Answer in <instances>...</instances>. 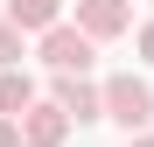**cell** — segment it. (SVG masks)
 <instances>
[{
	"instance_id": "6da1fadb",
	"label": "cell",
	"mask_w": 154,
	"mask_h": 147,
	"mask_svg": "<svg viewBox=\"0 0 154 147\" xmlns=\"http://www.w3.org/2000/svg\"><path fill=\"white\" fill-rule=\"evenodd\" d=\"M98 91H105V119H119L126 133L154 119V84H147V77H133V70H119V77H105Z\"/></svg>"
},
{
	"instance_id": "7a4b0ae2",
	"label": "cell",
	"mask_w": 154,
	"mask_h": 147,
	"mask_svg": "<svg viewBox=\"0 0 154 147\" xmlns=\"http://www.w3.org/2000/svg\"><path fill=\"white\" fill-rule=\"evenodd\" d=\"M56 105L70 112V126H84V119H105V91L84 70H56Z\"/></svg>"
},
{
	"instance_id": "3957f363",
	"label": "cell",
	"mask_w": 154,
	"mask_h": 147,
	"mask_svg": "<svg viewBox=\"0 0 154 147\" xmlns=\"http://www.w3.org/2000/svg\"><path fill=\"white\" fill-rule=\"evenodd\" d=\"M42 63H49V70H91V35L49 21V28H42Z\"/></svg>"
},
{
	"instance_id": "277c9868",
	"label": "cell",
	"mask_w": 154,
	"mask_h": 147,
	"mask_svg": "<svg viewBox=\"0 0 154 147\" xmlns=\"http://www.w3.org/2000/svg\"><path fill=\"white\" fill-rule=\"evenodd\" d=\"M63 140H70V112L56 98H49V105L35 98V105L21 112V147H63Z\"/></svg>"
},
{
	"instance_id": "5b68a950",
	"label": "cell",
	"mask_w": 154,
	"mask_h": 147,
	"mask_svg": "<svg viewBox=\"0 0 154 147\" xmlns=\"http://www.w3.org/2000/svg\"><path fill=\"white\" fill-rule=\"evenodd\" d=\"M77 28L91 42H112V35L133 28V7H126V0H77Z\"/></svg>"
},
{
	"instance_id": "8992f818",
	"label": "cell",
	"mask_w": 154,
	"mask_h": 147,
	"mask_svg": "<svg viewBox=\"0 0 154 147\" xmlns=\"http://www.w3.org/2000/svg\"><path fill=\"white\" fill-rule=\"evenodd\" d=\"M28 105H35V77H28L21 63H7V70H0V112H7V119H21Z\"/></svg>"
},
{
	"instance_id": "52a82bcc",
	"label": "cell",
	"mask_w": 154,
	"mask_h": 147,
	"mask_svg": "<svg viewBox=\"0 0 154 147\" xmlns=\"http://www.w3.org/2000/svg\"><path fill=\"white\" fill-rule=\"evenodd\" d=\"M56 7H63V0H7V21H14V28H49Z\"/></svg>"
},
{
	"instance_id": "ba28073f",
	"label": "cell",
	"mask_w": 154,
	"mask_h": 147,
	"mask_svg": "<svg viewBox=\"0 0 154 147\" xmlns=\"http://www.w3.org/2000/svg\"><path fill=\"white\" fill-rule=\"evenodd\" d=\"M7 63H21V28L0 14V70H7Z\"/></svg>"
},
{
	"instance_id": "9c48e42d",
	"label": "cell",
	"mask_w": 154,
	"mask_h": 147,
	"mask_svg": "<svg viewBox=\"0 0 154 147\" xmlns=\"http://www.w3.org/2000/svg\"><path fill=\"white\" fill-rule=\"evenodd\" d=\"M0 147H21V119H7V112H0Z\"/></svg>"
},
{
	"instance_id": "30bf717a",
	"label": "cell",
	"mask_w": 154,
	"mask_h": 147,
	"mask_svg": "<svg viewBox=\"0 0 154 147\" xmlns=\"http://www.w3.org/2000/svg\"><path fill=\"white\" fill-rule=\"evenodd\" d=\"M140 56L154 63V21H147V28H140Z\"/></svg>"
},
{
	"instance_id": "8fae6325",
	"label": "cell",
	"mask_w": 154,
	"mask_h": 147,
	"mask_svg": "<svg viewBox=\"0 0 154 147\" xmlns=\"http://www.w3.org/2000/svg\"><path fill=\"white\" fill-rule=\"evenodd\" d=\"M126 147H154V133H133V140H126Z\"/></svg>"
}]
</instances>
